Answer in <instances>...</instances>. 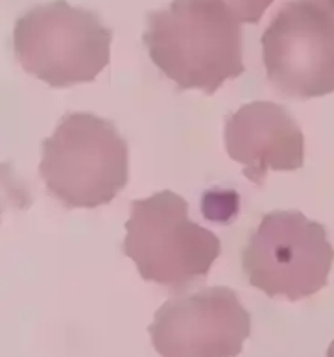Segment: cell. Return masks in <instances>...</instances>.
I'll return each mask as SVG.
<instances>
[{"label":"cell","mask_w":334,"mask_h":357,"mask_svg":"<svg viewBox=\"0 0 334 357\" xmlns=\"http://www.w3.org/2000/svg\"><path fill=\"white\" fill-rule=\"evenodd\" d=\"M143 41L152 61L181 89L212 95L246 70L240 21L222 0H174L150 13Z\"/></svg>","instance_id":"cell-1"},{"label":"cell","mask_w":334,"mask_h":357,"mask_svg":"<svg viewBox=\"0 0 334 357\" xmlns=\"http://www.w3.org/2000/svg\"><path fill=\"white\" fill-rule=\"evenodd\" d=\"M39 174L65 208L106 206L129 178L127 143L106 119L69 113L42 141Z\"/></svg>","instance_id":"cell-2"},{"label":"cell","mask_w":334,"mask_h":357,"mask_svg":"<svg viewBox=\"0 0 334 357\" xmlns=\"http://www.w3.org/2000/svg\"><path fill=\"white\" fill-rule=\"evenodd\" d=\"M111 39L100 17L67 0L33 6L13 28L17 61L50 87L95 80L109 63Z\"/></svg>","instance_id":"cell-3"},{"label":"cell","mask_w":334,"mask_h":357,"mask_svg":"<svg viewBox=\"0 0 334 357\" xmlns=\"http://www.w3.org/2000/svg\"><path fill=\"white\" fill-rule=\"evenodd\" d=\"M124 254L138 274L170 289L189 287L207 276L222 250L220 239L189 219V204L172 191L133 200Z\"/></svg>","instance_id":"cell-4"},{"label":"cell","mask_w":334,"mask_h":357,"mask_svg":"<svg viewBox=\"0 0 334 357\" xmlns=\"http://www.w3.org/2000/svg\"><path fill=\"white\" fill-rule=\"evenodd\" d=\"M334 248L319 222L299 211H271L242 250L248 282L270 298H308L327 285Z\"/></svg>","instance_id":"cell-5"},{"label":"cell","mask_w":334,"mask_h":357,"mask_svg":"<svg viewBox=\"0 0 334 357\" xmlns=\"http://www.w3.org/2000/svg\"><path fill=\"white\" fill-rule=\"evenodd\" d=\"M268 80L292 98L334 91V15L305 0H290L262 33Z\"/></svg>","instance_id":"cell-6"},{"label":"cell","mask_w":334,"mask_h":357,"mask_svg":"<svg viewBox=\"0 0 334 357\" xmlns=\"http://www.w3.org/2000/svg\"><path fill=\"white\" fill-rule=\"evenodd\" d=\"M148 331L161 357H237L251 317L233 289L211 287L168 300Z\"/></svg>","instance_id":"cell-7"},{"label":"cell","mask_w":334,"mask_h":357,"mask_svg":"<svg viewBox=\"0 0 334 357\" xmlns=\"http://www.w3.org/2000/svg\"><path fill=\"white\" fill-rule=\"evenodd\" d=\"M229 158L244 165V176L262 183L268 171H297L305 161V139L294 117L273 102H250L225 124Z\"/></svg>","instance_id":"cell-8"},{"label":"cell","mask_w":334,"mask_h":357,"mask_svg":"<svg viewBox=\"0 0 334 357\" xmlns=\"http://www.w3.org/2000/svg\"><path fill=\"white\" fill-rule=\"evenodd\" d=\"M32 197L26 185L19 181L10 163H0V215L8 208L26 209Z\"/></svg>","instance_id":"cell-9"},{"label":"cell","mask_w":334,"mask_h":357,"mask_svg":"<svg viewBox=\"0 0 334 357\" xmlns=\"http://www.w3.org/2000/svg\"><path fill=\"white\" fill-rule=\"evenodd\" d=\"M233 11L240 24H257L273 0H222Z\"/></svg>","instance_id":"cell-10"},{"label":"cell","mask_w":334,"mask_h":357,"mask_svg":"<svg viewBox=\"0 0 334 357\" xmlns=\"http://www.w3.org/2000/svg\"><path fill=\"white\" fill-rule=\"evenodd\" d=\"M305 2L319 6V8H324L325 11H329L331 15H334V0H305Z\"/></svg>","instance_id":"cell-11"},{"label":"cell","mask_w":334,"mask_h":357,"mask_svg":"<svg viewBox=\"0 0 334 357\" xmlns=\"http://www.w3.org/2000/svg\"><path fill=\"white\" fill-rule=\"evenodd\" d=\"M327 357H334V341L331 342L329 350H327Z\"/></svg>","instance_id":"cell-12"}]
</instances>
